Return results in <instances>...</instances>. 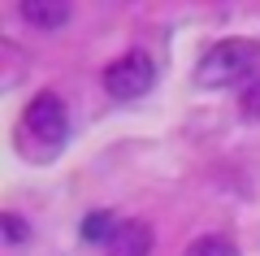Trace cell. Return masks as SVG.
Masks as SVG:
<instances>
[{
	"instance_id": "obj_8",
	"label": "cell",
	"mask_w": 260,
	"mask_h": 256,
	"mask_svg": "<svg viewBox=\"0 0 260 256\" xmlns=\"http://www.w3.org/2000/svg\"><path fill=\"white\" fill-rule=\"evenodd\" d=\"M239 113L247 122H260V70L239 87Z\"/></svg>"
},
{
	"instance_id": "obj_1",
	"label": "cell",
	"mask_w": 260,
	"mask_h": 256,
	"mask_svg": "<svg viewBox=\"0 0 260 256\" xmlns=\"http://www.w3.org/2000/svg\"><path fill=\"white\" fill-rule=\"evenodd\" d=\"M256 70H260V44H251V39H221V44H213L200 56L195 82L217 92V87H230V82H247Z\"/></svg>"
},
{
	"instance_id": "obj_7",
	"label": "cell",
	"mask_w": 260,
	"mask_h": 256,
	"mask_svg": "<svg viewBox=\"0 0 260 256\" xmlns=\"http://www.w3.org/2000/svg\"><path fill=\"white\" fill-rule=\"evenodd\" d=\"M182 256H239V247L230 235H200Z\"/></svg>"
},
{
	"instance_id": "obj_5",
	"label": "cell",
	"mask_w": 260,
	"mask_h": 256,
	"mask_svg": "<svg viewBox=\"0 0 260 256\" xmlns=\"http://www.w3.org/2000/svg\"><path fill=\"white\" fill-rule=\"evenodd\" d=\"M152 247H156V230L148 221L130 217V221H121L117 239L109 243V256H152Z\"/></svg>"
},
{
	"instance_id": "obj_2",
	"label": "cell",
	"mask_w": 260,
	"mask_h": 256,
	"mask_svg": "<svg viewBox=\"0 0 260 256\" xmlns=\"http://www.w3.org/2000/svg\"><path fill=\"white\" fill-rule=\"evenodd\" d=\"M100 82H104V92L113 100H139V96L152 92V82H156V65H152L148 52H126V56L104 65Z\"/></svg>"
},
{
	"instance_id": "obj_4",
	"label": "cell",
	"mask_w": 260,
	"mask_h": 256,
	"mask_svg": "<svg viewBox=\"0 0 260 256\" xmlns=\"http://www.w3.org/2000/svg\"><path fill=\"white\" fill-rule=\"evenodd\" d=\"M18 18L26 22V26L44 31V35H52V31L70 26L74 9H70L65 0H22V5H18Z\"/></svg>"
},
{
	"instance_id": "obj_6",
	"label": "cell",
	"mask_w": 260,
	"mask_h": 256,
	"mask_svg": "<svg viewBox=\"0 0 260 256\" xmlns=\"http://www.w3.org/2000/svg\"><path fill=\"white\" fill-rule=\"evenodd\" d=\"M117 230H121V221L113 217V209H91L83 221H78V235H83V243L104 247V252H109V243L117 239Z\"/></svg>"
},
{
	"instance_id": "obj_9",
	"label": "cell",
	"mask_w": 260,
	"mask_h": 256,
	"mask_svg": "<svg viewBox=\"0 0 260 256\" xmlns=\"http://www.w3.org/2000/svg\"><path fill=\"white\" fill-rule=\"evenodd\" d=\"M0 235H5V243H9V247H22L30 239V226L18 217V213H0Z\"/></svg>"
},
{
	"instance_id": "obj_3",
	"label": "cell",
	"mask_w": 260,
	"mask_h": 256,
	"mask_svg": "<svg viewBox=\"0 0 260 256\" xmlns=\"http://www.w3.org/2000/svg\"><path fill=\"white\" fill-rule=\"evenodd\" d=\"M22 126L30 130L35 139H44L48 148H61L70 139V118H65V104L56 92H35L22 113Z\"/></svg>"
}]
</instances>
